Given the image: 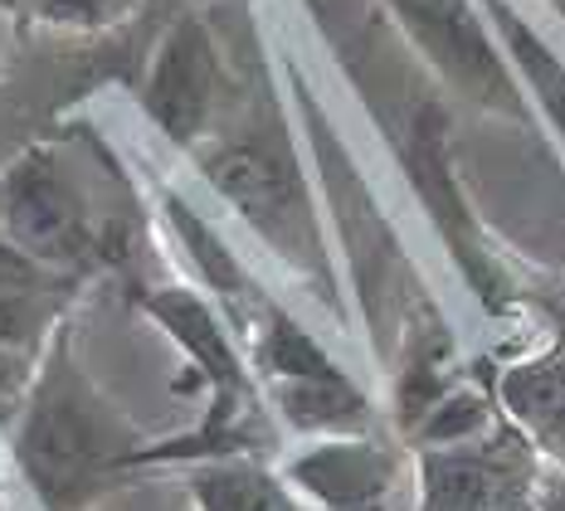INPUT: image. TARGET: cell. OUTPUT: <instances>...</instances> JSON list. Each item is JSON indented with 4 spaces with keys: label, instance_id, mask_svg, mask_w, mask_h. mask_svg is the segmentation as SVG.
I'll return each instance as SVG.
<instances>
[{
    "label": "cell",
    "instance_id": "cell-1",
    "mask_svg": "<svg viewBox=\"0 0 565 511\" xmlns=\"http://www.w3.org/2000/svg\"><path fill=\"white\" fill-rule=\"evenodd\" d=\"M312 15L322 20L327 40L337 50V64L351 74L366 108L381 127L385 147L405 175L409 195L434 224L439 244L449 248L458 278L473 288L488 312H512L516 283L502 254L488 244L482 220L473 215V200L463 190L454 161V117L444 103V88L429 68L409 54V44L385 34V10H361L356 0H308Z\"/></svg>",
    "mask_w": 565,
    "mask_h": 511
},
{
    "label": "cell",
    "instance_id": "cell-2",
    "mask_svg": "<svg viewBox=\"0 0 565 511\" xmlns=\"http://www.w3.org/2000/svg\"><path fill=\"white\" fill-rule=\"evenodd\" d=\"M191 161L220 205L254 234V244L274 254L282 273L337 327H351L347 278H341V258L312 181L308 147H302L298 117H288L268 74H258L254 93L239 88V98L215 123V132L191 151Z\"/></svg>",
    "mask_w": 565,
    "mask_h": 511
},
{
    "label": "cell",
    "instance_id": "cell-3",
    "mask_svg": "<svg viewBox=\"0 0 565 511\" xmlns=\"http://www.w3.org/2000/svg\"><path fill=\"white\" fill-rule=\"evenodd\" d=\"M10 429V462L40 511H98L117 487L141 478L151 444L137 419L98 385L74 351V327H58L30 395Z\"/></svg>",
    "mask_w": 565,
    "mask_h": 511
},
{
    "label": "cell",
    "instance_id": "cell-4",
    "mask_svg": "<svg viewBox=\"0 0 565 511\" xmlns=\"http://www.w3.org/2000/svg\"><path fill=\"white\" fill-rule=\"evenodd\" d=\"M282 78H288V103H292V117H298L317 195H322V210H327V230H332V244L341 258V278H347L351 297H356L361 322H366L375 351L391 361L399 331H405L409 317L429 307V297L415 283L395 215H385L375 185L361 175L341 127L317 103L312 78L302 74V64L292 54H282Z\"/></svg>",
    "mask_w": 565,
    "mask_h": 511
},
{
    "label": "cell",
    "instance_id": "cell-5",
    "mask_svg": "<svg viewBox=\"0 0 565 511\" xmlns=\"http://www.w3.org/2000/svg\"><path fill=\"white\" fill-rule=\"evenodd\" d=\"M122 166H93L68 141H34L0 171V234L30 258L74 278L117 268L132 248L141 205L127 200Z\"/></svg>",
    "mask_w": 565,
    "mask_h": 511
},
{
    "label": "cell",
    "instance_id": "cell-6",
    "mask_svg": "<svg viewBox=\"0 0 565 511\" xmlns=\"http://www.w3.org/2000/svg\"><path fill=\"white\" fill-rule=\"evenodd\" d=\"M244 347H249V365L278 429H288L292 438L356 434L375 424L366 385L351 371H341L332 351L317 341V331H308L274 297L258 307V317L244 331Z\"/></svg>",
    "mask_w": 565,
    "mask_h": 511
},
{
    "label": "cell",
    "instance_id": "cell-7",
    "mask_svg": "<svg viewBox=\"0 0 565 511\" xmlns=\"http://www.w3.org/2000/svg\"><path fill=\"white\" fill-rule=\"evenodd\" d=\"M381 10L449 98L512 127H541L482 0H381Z\"/></svg>",
    "mask_w": 565,
    "mask_h": 511
},
{
    "label": "cell",
    "instance_id": "cell-8",
    "mask_svg": "<svg viewBox=\"0 0 565 511\" xmlns=\"http://www.w3.org/2000/svg\"><path fill=\"white\" fill-rule=\"evenodd\" d=\"M415 511H536L546 497V454L508 409L488 429L409 448Z\"/></svg>",
    "mask_w": 565,
    "mask_h": 511
},
{
    "label": "cell",
    "instance_id": "cell-9",
    "mask_svg": "<svg viewBox=\"0 0 565 511\" xmlns=\"http://www.w3.org/2000/svg\"><path fill=\"white\" fill-rule=\"evenodd\" d=\"M239 88H244V78L230 64L220 34L210 30L205 15L185 10V15L171 20L167 34L157 40V50H151L137 103L147 113V123L171 147L195 151L200 141L215 132L220 117L230 113Z\"/></svg>",
    "mask_w": 565,
    "mask_h": 511
},
{
    "label": "cell",
    "instance_id": "cell-10",
    "mask_svg": "<svg viewBox=\"0 0 565 511\" xmlns=\"http://www.w3.org/2000/svg\"><path fill=\"white\" fill-rule=\"evenodd\" d=\"M78 292H84V278L40 264L0 234V424L15 419Z\"/></svg>",
    "mask_w": 565,
    "mask_h": 511
},
{
    "label": "cell",
    "instance_id": "cell-11",
    "mask_svg": "<svg viewBox=\"0 0 565 511\" xmlns=\"http://www.w3.org/2000/svg\"><path fill=\"white\" fill-rule=\"evenodd\" d=\"M278 468L317 511H391L405 458L371 429H356L298 438L282 448Z\"/></svg>",
    "mask_w": 565,
    "mask_h": 511
},
{
    "label": "cell",
    "instance_id": "cell-12",
    "mask_svg": "<svg viewBox=\"0 0 565 511\" xmlns=\"http://www.w3.org/2000/svg\"><path fill=\"white\" fill-rule=\"evenodd\" d=\"M161 224L171 230V239L185 248V258H191V268L200 273V283H205V292L215 297L220 307H225V317L234 322V331H249V322L258 317V307L268 302V292L254 283V273L244 268V258L230 248V239L215 230L191 200L181 195V190L161 185Z\"/></svg>",
    "mask_w": 565,
    "mask_h": 511
},
{
    "label": "cell",
    "instance_id": "cell-13",
    "mask_svg": "<svg viewBox=\"0 0 565 511\" xmlns=\"http://www.w3.org/2000/svg\"><path fill=\"white\" fill-rule=\"evenodd\" d=\"M191 511H317L264 454L205 458L185 468Z\"/></svg>",
    "mask_w": 565,
    "mask_h": 511
},
{
    "label": "cell",
    "instance_id": "cell-14",
    "mask_svg": "<svg viewBox=\"0 0 565 511\" xmlns=\"http://www.w3.org/2000/svg\"><path fill=\"white\" fill-rule=\"evenodd\" d=\"M482 10H488L492 30H498L502 50H508L516 78H522L526 98H532L536 123L556 137V147L565 157V58L556 54V44L522 15L516 0H482Z\"/></svg>",
    "mask_w": 565,
    "mask_h": 511
},
{
    "label": "cell",
    "instance_id": "cell-15",
    "mask_svg": "<svg viewBox=\"0 0 565 511\" xmlns=\"http://www.w3.org/2000/svg\"><path fill=\"white\" fill-rule=\"evenodd\" d=\"M498 404L532 434V444L565 472V351L516 361L498 375Z\"/></svg>",
    "mask_w": 565,
    "mask_h": 511
},
{
    "label": "cell",
    "instance_id": "cell-16",
    "mask_svg": "<svg viewBox=\"0 0 565 511\" xmlns=\"http://www.w3.org/2000/svg\"><path fill=\"white\" fill-rule=\"evenodd\" d=\"M25 15H34L40 25L64 30V34H98L113 30L132 15L137 0H15Z\"/></svg>",
    "mask_w": 565,
    "mask_h": 511
},
{
    "label": "cell",
    "instance_id": "cell-17",
    "mask_svg": "<svg viewBox=\"0 0 565 511\" xmlns=\"http://www.w3.org/2000/svg\"><path fill=\"white\" fill-rule=\"evenodd\" d=\"M536 511H565V472H551L546 482V497H541Z\"/></svg>",
    "mask_w": 565,
    "mask_h": 511
},
{
    "label": "cell",
    "instance_id": "cell-18",
    "mask_svg": "<svg viewBox=\"0 0 565 511\" xmlns=\"http://www.w3.org/2000/svg\"><path fill=\"white\" fill-rule=\"evenodd\" d=\"M546 6H551V10H556V15H561V20H565V0H546Z\"/></svg>",
    "mask_w": 565,
    "mask_h": 511
},
{
    "label": "cell",
    "instance_id": "cell-19",
    "mask_svg": "<svg viewBox=\"0 0 565 511\" xmlns=\"http://www.w3.org/2000/svg\"><path fill=\"white\" fill-rule=\"evenodd\" d=\"M0 511H6V502H0Z\"/></svg>",
    "mask_w": 565,
    "mask_h": 511
}]
</instances>
